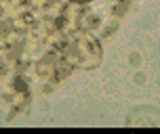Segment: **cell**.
I'll list each match as a JSON object with an SVG mask.
<instances>
[{
  "label": "cell",
  "instance_id": "6da1fadb",
  "mask_svg": "<svg viewBox=\"0 0 160 134\" xmlns=\"http://www.w3.org/2000/svg\"><path fill=\"white\" fill-rule=\"evenodd\" d=\"M61 55L76 67H93L95 63H99V44L95 40H91L88 36H78L72 38L65 44V50Z\"/></svg>",
  "mask_w": 160,
  "mask_h": 134
},
{
  "label": "cell",
  "instance_id": "7a4b0ae2",
  "mask_svg": "<svg viewBox=\"0 0 160 134\" xmlns=\"http://www.w3.org/2000/svg\"><path fill=\"white\" fill-rule=\"evenodd\" d=\"M74 2H91V0H74Z\"/></svg>",
  "mask_w": 160,
  "mask_h": 134
}]
</instances>
